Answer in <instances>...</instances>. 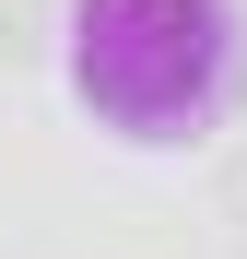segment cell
<instances>
[{"mask_svg": "<svg viewBox=\"0 0 247 259\" xmlns=\"http://www.w3.org/2000/svg\"><path fill=\"white\" fill-rule=\"evenodd\" d=\"M82 106H106L130 142H177L224 95V12L212 0H82Z\"/></svg>", "mask_w": 247, "mask_h": 259, "instance_id": "1", "label": "cell"}, {"mask_svg": "<svg viewBox=\"0 0 247 259\" xmlns=\"http://www.w3.org/2000/svg\"><path fill=\"white\" fill-rule=\"evenodd\" d=\"M35 24H47V0H0V59H24V48H35Z\"/></svg>", "mask_w": 247, "mask_h": 259, "instance_id": "2", "label": "cell"}]
</instances>
